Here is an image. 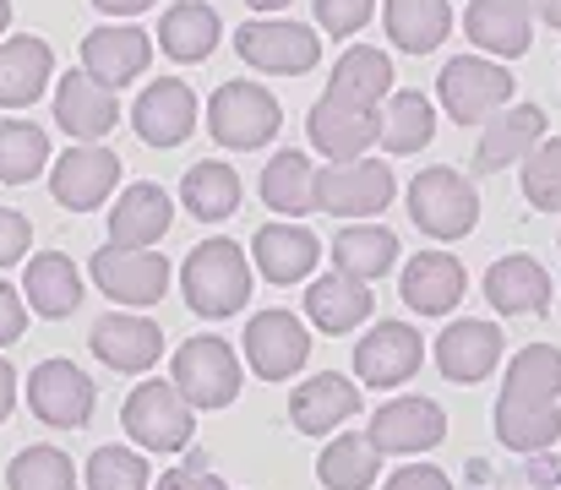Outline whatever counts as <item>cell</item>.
Here are the masks:
<instances>
[{
	"label": "cell",
	"mask_w": 561,
	"mask_h": 490,
	"mask_svg": "<svg viewBox=\"0 0 561 490\" xmlns=\"http://www.w3.org/2000/svg\"><path fill=\"white\" fill-rule=\"evenodd\" d=\"M181 289L202 322L240 317L251 300V262H245L240 240H202L181 262Z\"/></svg>",
	"instance_id": "obj_1"
},
{
	"label": "cell",
	"mask_w": 561,
	"mask_h": 490,
	"mask_svg": "<svg viewBox=\"0 0 561 490\" xmlns=\"http://www.w3.org/2000/svg\"><path fill=\"white\" fill-rule=\"evenodd\" d=\"M170 381H175V392L186 398L196 414H207V409H229V403L240 398L245 371H240V354H234L218 332H196V338H186V343L175 349Z\"/></svg>",
	"instance_id": "obj_2"
},
{
	"label": "cell",
	"mask_w": 561,
	"mask_h": 490,
	"mask_svg": "<svg viewBox=\"0 0 561 490\" xmlns=\"http://www.w3.org/2000/svg\"><path fill=\"white\" fill-rule=\"evenodd\" d=\"M278 126H284V110H278V99L262 88V82H224L213 99H207V132H213V143L218 148H229V153H256V148H267L273 137H278Z\"/></svg>",
	"instance_id": "obj_3"
},
{
	"label": "cell",
	"mask_w": 561,
	"mask_h": 490,
	"mask_svg": "<svg viewBox=\"0 0 561 490\" xmlns=\"http://www.w3.org/2000/svg\"><path fill=\"white\" fill-rule=\"evenodd\" d=\"M409 218L431 240H463L480 224V196L453 163H431L409 180Z\"/></svg>",
	"instance_id": "obj_4"
},
{
	"label": "cell",
	"mask_w": 561,
	"mask_h": 490,
	"mask_svg": "<svg viewBox=\"0 0 561 490\" xmlns=\"http://www.w3.org/2000/svg\"><path fill=\"white\" fill-rule=\"evenodd\" d=\"M121 425L142 453H186L196 436V409L175 392V381H137L121 403Z\"/></svg>",
	"instance_id": "obj_5"
},
{
	"label": "cell",
	"mask_w": 561,
	"mask_h": 490,
	"mask_svg": "<svg viewBox=\"0 0 561 490\" xmlns=\"http://www.w3.org/2000/svg\"><path fill=\"white\" fill-rule=\"evenodd\" d=\"M436 99L458 126H485L496 110L513 104V71L485 55H453L436 77Z\"/></svg>",
	"instance_id": "obj_6"
},
{
	"label": "cell",
	"mask_w": 561,
	"mask_h": 490,
	"mask_svg": "<svg viewBox=\"0 0 561 490\" xmlns=\"http://www.w3.org/2000/svg\"><path fill=\"white\" fill-rule=\"evenodd\" d=\"M88 273L126 311L159 306L170 295V278H175L170 262H164V251H153V246H99L93 262H88Z\"/></svg>",
	"instance_id": "obj_7"
},
{
	"label": "cell",
	"mask_w": 561,
	"mask_h": 490,
	"mask_svg": "<svg viewBox=\"0 0 561 490\" xmlns=\"http://www.w3.org/2000/svg\"><path fill=\"white\" fill-rule=\"evenodd\" d=\"M234 49L251 71H273V77H300V71H317L322 60V38L317 27L306 22H284V16H262V22H245L234 33Z\"/></svg>",
	"instance_id": "obj_8"
},
{
	"label": "cell",
	"mask_w": 561,
	"mask_h": 490,
	"mask_svg": "<svg viewBox=\"0 0 561 490\" xmlns=\"http://www.w3.org/2000/svg\"><path fill=\"white\" fill-rule=\"evenodd\" d=\"M398 180L387 159H344L317 169V213H333V218H376L387 202H392Z\"/></svg>",
	"instance_id": "obj_9"
},
{
	"label": "cell",
	"mask_w": 561,
	"mask_h": 490,
	"mask_svg": "<svg viewBox=\"0 0 561 490\" xmlns=\"http://www.w3.org/2000/svg\"><path fill=\"white\" fill-rule=\"evenodd\" d=\"M93 403H99V387H93V376H82V365H71V360H38L27 371V409L44 425L82 431L93 420Z\"/></svg>",
	"instance_id": "obj_10"
},
{
	"label": "cell",
	"mask_w": 561,
	"mask_h": 490,
	"mask_svg": "<svg viewBox=\"0 0 561 490\" xmlns=\"http://www.w3.org/2000/svg\"><path fill=\"white\" fill-rule=\"evenodd\" d=\"M306 132H311V148L322 159L344 163V159H366V148L376 143L381 132V110L360 104V99H344V93H322L306 115Z\"/></svg>",
	"instance_id": "obj_11"
},
{
	"label": "cell",
	"mask_w": 561,
	"mask_h": 490,
	"mask_svg": "<svg viewBox=\"0 0 561 490\" xmlns=\"http://www.w3.org/2000/svg\"><path fill=\"white\" fill-rule=\"evenodd\" d=\"M311 360V327L295 311H256L245 322V365L262 381H289Z\"/></svg>",
	"instance_id": "obj_12"
},
{
	"label": "cell",
	"mask_w": 561,
	"mask_h": 490,
	"mask_svg": "<svg viewBox=\"0 0 561 490\" xmlns=\"http://www.w3.org/2000/svg\"><path fill=\"white\" fill-rule=\"evenodd\" d=\"M366 436H371V447L387 458H414V453H431V447H442L447 442V414H442V403H431V398H392V403H381L371 414V425H366Z\"/></svg>",
	"instance_id": "obj_13"
},
{
	"label": "cell",
	"mask_w": 561,
	"mask_h": 490,
	"mask_svg": "<svg viewBox=\"0 0 561 490\" xmlns=\"http://www.w3.org/2000/svg\"><path fill=\"white\" fill-rule=\"evenodd\" d=\"M115 180H121V159L99 143H71V153L49 163V196L66 213H93L99 202H110Z\"/></svg>",
	"instance_id": "obj_14"
},
{
	"label": "cell",
	"mask_w": 561,
	"mask_h": 490,
	"mask_svg": "<svg viewBox=\"0 0 561 490\" xmlns=\"http://www.w3.org/2000/svg\"><path fill=\"white\" fill-rule=\"evenodd\" d=\"M425 360V343L409 322H376L360 343H355V376L360 387L387 392V387H403Z\"/></svg>",
	"instance_id": "obj_15"
},
{
	"label": "cell",
	"mask_w": 561,
	"mask_h": 490,
	"mask_svg": "<svg viewBox=\"0 0 561 490\" xmlns=\"http://www.w3.org/2000/svg\"><path fill=\"white\" fill-rule=\"evenodd\" d=\"M88 343H93L99 365H110V371H121V376H142V371H153L159 354H164L159 322H148V317H137V311H110V317H99L93 332H88Z\"/></svg>",
	"instance_id": "obj_16"
},
{
	"label": "cell",
	"mask_w": 561,
	"mask_h": 490,
	"mask_svg": "<svg viewBox=\"0 0 561 490\" xmlns=\"http://www.w3.org/2000/svg\"><path fill=\"white\" fill-rule=\"evenodd\" d=\"M196 93H191L181 77H159L142 88L137 110H131V126L148 148H181L191 132H196Z\"/></svg>",
	"instance_id": "obj_17"
},
{
	"label": "cell",
	"mask_w": 561,
	"mask_h": 490,
	"mask_svg": "<svg viewBox=\"0 0 561 490\" xmlns=\"http://www.w3.org/2000/svg\"><path fill=\"white\" fill-rule=\"evenodd\" d=\"M121 121V99L115 88L93 82L88 71H66L60 88H55V126L71 137V143H99L110 137Z\"/></svg>",
	"instance_id": "obj_18"
},
{
	"label": "cell",
	"mask_w": 561,
	"mask_h": 490,
	"mask_svg": "<svg viewBox=\"0 0 561 490\" xmlns=\"http://www.w3.org/2000/svg\"><path fill=\"white\" fill-rule=\"evenodd\" d=\"M360 414V381L339 376V371H322V376H306L295 392H289V420L300 436H333L344 420Z\"/></svg>",
	"instance_id": "obj_19"
},
{
	"label": "cell",
	"mask_w": 561,
	"mask_h": 490,
	"mask_svg": "<svg viewBox=\"0 0 561 490\" xmlns=\"http://www.w3.org/2000/svg\"><path fill=\"white\" fill-rule=\"evenodd\" d=\"M502 360V332L496 322H480V317H463V322H447L436 338V371L458 387H474L496 371Z\"/></svg>",
	"instance_id": "obj_20"
},
{
	"label": "cell",
	"mask_w": 561,
	"mask_h": 490,
	"mask_svg": "<svg viewBox=\"0 0 561 490\" xmlns=\"http://www.w3.org/2000/svg\"><path fill=\"white\" fill-rule=\"evenodd\" d=\"M148 60H153V38L142 33V27H93L88 38H82V71L93 77V82H104V88H126V82H137L142 71H148Z\"/></svg>",
	"instance_id": "obj_21"
},
{
	"label": "cell",
	"mask_w": 561,
	"mask_h": 490,
	"mask_svg": "<svg viewBox=\"0 0 561 490\" xmlns=\"http://www.w3.org/2000/svg\"><path fill=\"white\" fill-rule=\"evenodd\" d=\"M251 262H256V273H262L267 284H300V278L317 273V262H322V240H317L306 224H295V218H284V224H262L256 240H251Z\"/></svg>",
	"instance_id": "obj_22"
},
{
	"label": "cell",
	"mask_w": 561,
	"mask_h": 490,
	"mask_svg": "<svg viewBox=\"0 0 561 490\" xmlns=\"http://www.w3.org/2000/svg\"><path fill=\"white\" fill-rule=\"evenodd\" d=\"M540 143H546V110L540 104H507V110H496L485 121L480 148H474V169L480 174H496L507 163H524Z\"/></svg>",
	"instance_id": "obj_23"
},
{
	"label": "cell",
	"mask_w": 561,
	"mask_h": 490,
	"mask_svg": "<svg viewBox=\"0 0 561 490\" xmlns=\"http://www.w3.org/2000/svg\"><path fill=\"white\" fill-rule=\"evenodd\" d=\"M551 289H557L551 273L535 257H524V251L496 257L485 267V300L502 317H540V311H551Z\"/></svg>",
	"instance_id": "obj_24"
},
{
	"label": "cell",
	"mask_w": 561,
	"mask_h": 490,
	"mask_svg": "<svg viewBox=\"0 0 561 490\" xmlns=\"http://www.w3.org/2000/svg\"><path fill=\"white\" fill-rule=\"evenodd\" d=\"M463 33L469 44H480L496 60H518L535 44V11L529 0H469L463 11Z\"/></svg>",
	"instance_id": "obj_25"
},
{
	"label": "cell",
	"mask_w": 561,
	"mask_h": 490,
	"mask_svg": "<svg viewBox=\"0 0 561 490\" xmlns=\"http://www.w3.org/2000/svg\"><path fill=\"white\" fill-rule=\"evenodd\" d=\"M403 306L420 311V317H447L458 311L463 289H469V273L453 251H420L409 267H403Z\"/></svg>",
	"instance_id": "obj_26"
},
{
	"label": "cell",
	"mask_w": 561,
	"mask_h": 490,
	"mask_svg": "<svg viewBox=\"0 0 561 490\" xmlns=\"http://www.w3.org/2000/svg\"><path fill=\"white\" fill-rule=\"evenodd\" d=\"M175 224V202L164 185L153 180H137L121 191L115 213H110V246H159Z\"/></svg>",
	"instance_id": "obj_27"
},
{
	"label": "cell",
	"mask_w": 561,
	"mask_h": 490,
	"mask_svg": "<svg viewBox=\"0 0 561 490\" xmlns=\"http://www.w3.org/2000/svg\"><path fill=\"white\" fill-rule=\"evenodd\" d=\"M55 71V49L33 33L0 38V110H27L33 99H44Z\"/></svg>",
	"instance_id": "obj_28"
},
{
	"label": "cell",
	"mask_w": 561,
	"mask_h": 490,
	"mask_svg": "<svg viewBox=\"0 0 561 490\" xmlns=\"http://www.w3.org/2000/svg\"><path fill=\"white\" fill-rule=\"evenodd\" d=\"M22 289H27V311L44 317V322L71 317V311L82 306V295H88V289H82V273H77V262H71L66 251H38V257L27 262Z\"/></svg>",
	"instance_id": "obj_29"
},
{
	"label": "cell",
	"mask_w": 561,
	"mask_h": 490,
	"mask_svg": "<svg viewBox=\"0 0 561 490\" xmlns=\"http://www.w3.org/2000/svg\"><path fill=\"white\" fill-rule=\"evenodd\" d=\"M306 317L317 332H355V327L371 317V289L360 284V278H350V273H322L311 289H306Z\"/></svg>",
	"instance_id": "obj_30"
},
{
	"label": "cell",
	"mask_w": 561,
	"mask_h": 490,
	"mask_svg": "<svg viewBox=\"0 0 561 490\" xmlns=\"http://www.w3.org/2000/svg\"><path fill=\"white\" fill-rule=\"evenodd\" d=\"M381 22H387V38L403 55H431L453 33V5L447 0H387Z\"/></svg>",
	"instance_id": "obj_31"
},
{
	"label": "cell",
	"mask_w": 561,
	"mask_h": 490,
	"mask_svg": "<svg viewBox=\"0 0 561 490\" xmlns=\"http://www.w3.org/2000/svg\"><path fill=\"white\" fill-rule=\"evenodd\" d=\"M218 11L213 5H202V0H175L164 16H159V49L170 55V60H207L213 49H218Z\"/></svg>",
	"instance_id": "obj_32"
},
{
	"label": "cell",
	"mask_w": 561,
	"mask_h": 490,
	"mask_svg": "<svg viewBox=\"0 0 561 490\" xmlns=\"http://www.w3.org/2000/svg\"><path fill=\"white\" fill-rule=\"evenodd\" d=\"M392 262H398V235L381 224H344L333 235V267L360 284H376L381 273H392Z\"/></svg>",
	"instance_id": "obj_33"
},
{
	"label": "cell",
	"mask_w": 561,
	"mask_h": 490,
	"mask_svg": "<svg viewBox=\"0 0 561 490\" xmlns=\"http://www.w3.org/2000/svg\"><path fill=\"white\" fill-rule=\"evenodd\" d=\"M262 202L284 218H300V213H317V163L295 148L273 153L262 169Z\"/></svg>",
	"instance_id": "obj_34"
},
{
	"label": "cell",
	"mask_w": 561,
	"mask_h": 490,
	"mask_svg": "<svg viewBox=\"0 0 561 490\" xmlns=\"http://www.w3.org/2000/svg\"><path fill=\"white\" fill-rule=\"evenodd\" d=\"M502 398H513V403H557L561 398V349L557 343H524V349L507 360Z\"/></svg>",
	"instance_id": "obj_35"
},
{
	"label": "cell",
	"mask_w": 561,
	"mask_h": 490,
	"mask_svg": "<svg viewBox=\"0 0 561 490\" xmlns=\"http://www.w3.org/2000/svg\"><path fill=\"white\" fill-rule=\"evenodd\" d=\"M381 148L387 153H420V148H431V137H436V110H431V99L420 93V88H403V93H387V110H381Z\"/></svg>",
	"instance_id": "obj_36"
},
{
	"label": "cell",
	"mask_w": 561,
	"mask_h": 490,
	"mask_svg": "<svg viewBox=\"0 0 561 490\" xmlns=\"http://www.w3.org/2000/svg\"><path fill=\"white\" fill-rule=\"evenodd\" d=\"M376 475H381V453L371 447L366 431H344L322 447L317 458V480L328 490H371Z\"/></svg>",
	"instance_id": "obj_37"
},
{
	"label": "cell",
	"mask_w": 561,
	"mask_h": 490,
	"mask_svg": "<svg viewBox=\"0 0 561 490\" xmlns=\"http://www.w3.org/2000/svg\"><path fill=\"white\" fill-rule=\"evenodd\" d=\"M496 436L502 447L513 453H551L561 442V409L557 403H513V398H496Z\"/></svg>",
	"instance_id": "obj_38"
},
{
	"label": "cell",
	"mask_w": 561,
	"mask_h": 490,
	"mask_svg": "<svg viewBox=\"0 0 561 490\" xmlns=\"http://www.w3.org/2000/svg\"><path fill=\"white\" fill-rule=\"evenodd\" d=\"M181 202H186L191 218H202V224H224V218L240 207V174H234L224 159L191 163L186 180H181Z\"/></svg>",
	"instance_id": "obj_39"
},
{
	"label": "cell",
	"mask_w": 561,
	"mask_h": 490,
	"mask_svg": "<svg viewBox=\"0 0 561 490\" xmlns=\"http://www.w3.org/2000/svg\"><path fill=\"white\" fill-rule=\"evenodd\" d=\"M333 93H344V99H360V104H381L387 93H392V60L376 49V44H355V49H344L339 55V66H333V82H328Z\"/></svg>",
	"instance_id": "obj_40"
},
{
	"label": "cell",
	"mask_w": 561,
	"mask_h": 490,
	"mask_svg": "<svg viewBox=\"0 0 561 490\" xmlns=\"http://www.w3.org/2000/svg\"><path fill=\"white\" fill-rule=\"evenodd\" d=\"M49 169V137L33 121H0V185H27Z\"/></svg>",
	"instance_id": "obj_41"
},
{
	"label": "cell",
	"mask_w": 561,
	"mask_h": 490,
	"mask_svg": "<svg viewBox=\"0 0 561 490\" xmlns=\"http://www.w3.org/2000/svg\"><path fill=\"white\" fill-rule=\"evenodd\" d=\"M5 490H77V469L60 447L38 442V447H22L5 464Z\"/></svg>",
	"instance_id": "obj_42"
},
{
	"label": "cell",
	"mask_w": 561,
	"mask_h": 490,
	"mask_svg": "<svg viewBox=\"0 0 561 490\" xmlns=\"http://www.w3.org/2000/svg\"><path fill=\"white\" fill-rule=\"evenodd\" d=\"M88 490H148L153 486V469H148V458L142 453H131V447H99L93 458H88Z\"/></svg>",
	"instance_id": "obj_43"
},
{
	"label": "cell",
	"mask_w": 561,
	"mask_h": 490,
	"mask_svg": "<svg viewBox=\"0 0 561 490\" xmlns=\"http://www.w3.org/2000/svg\"><path fill=\"white\" fill-rule=\"evenodd\" d=\"M524 196L540 213H561V137H546L529 159H524Z\"/></svg>",
	"instance_id": "obj_44"
},
{
	"label": "cell",
	"mask_w": 561,
	"mask_h": 490,
	"mask_svg": "<svg viewBox=\"0 0 561 490\" xmlns=\"http://www.w3.org/2000/svg\"><path fill=\"white\" fill-rule=\"evenodd\" d=\"M376 0H317V27H328L333 38H350L371 22Z\"/></svg>",
	"instance_id": "obj_45"
},
{
	"label": "cell",
	"mask_w": 561,
	"mask_h": 490,
	"mask_svg": "<svg viewBox=\"0 0 561 490\" xmlns=\"http://www.w3.org/2000/svg\"><path fill=\"white\" fill-rule=\"evenodd\" d=\"M27 240H33L27 218H22L16 207H0V267H16V262H27Z\"/></svg>",
	"instance_id": "obj_46"
},
{
	"label": "cell",
	"mask_w": 561,
	"mask_h": 490,
	"mask_svg": "<svg viewBox=\"0 0 561 490\" xmlns=\"http://www.w3.org/2000/svg\"><path fill=\"white\" fill-rule=\"evenodd\" d=\"M27 332V300H22V289L16 284H5L0 278V349L5 343H16Z\"/></svg>",
	"instance_id": "obj_47"
},
{
	"label": "cell",
	"mask_w": 561,
	"mask_h": 490,
	"mask_svg": "<svg viewBox=\"0 0 561 490\" xmlns=\"http://www.w3.org/2000/svg\"><path fill=\"white\" fill-rule=\"evenodd\" d=\"M159 490H229L213 469H202V458H191V464H181V469H164L159 475Z\"/></svg>",
	"instance_id": "obj_48"
},
{
	"label": "cell",
	"mask_w": 561,
	"mask_h": 490,
	"mask_svg": "<svg viewBox=\"0 0 561 490\" xmlns=\"http://www.w3.org/2000/svg\"><path fill=\"white\" fill-rule=\"evenodd\" d=\"M381 490H453V480L436 464H403Z\"/></svg>",
	"instance_id": "obj_49"
},
{
	"label": "cell",
	"mask_w": 561,
	"mask_h": 490,
	"mask_svg": "<svg viewBox=\"0 0 561 490\" xmlns=\"http://www.w3.org/2000/svg\"><path fill=\"white\" fill-rule=\"evenodd\" d=\"M11 409H16V371L11 360H0V425L11 420Z\"/></svg>",
	"instance_id": "obj_50"
},
{
	"label": "cell",
	"mask_w": 561,
	"mask_h": 490,
	"mask_svg": "<svg viewBox=\"0 0 561 490\" xmlns=\"http://www.w3.org/2000/svg\"><path fill=\"white\" fill-rule=\"evenodd\" d=\"M104 16H137V11H148L153 0H93Z\"/></svg>",
	"instance_id": "obj_51"
},
{
	"label": "cell",
	"mask_w": 561,
	"mask_h": 490,
	"mask_svg": "<svg viewBox=\"0 0 561 490\" xmlns=\"http://www.w3.org/2000/svg\"><path fill=\"white\" fill-rule=\"evenodd\" d=\"M529 11H535L540 22H551V27H561V0H529Z\"/></svg>",
	"instance_id": "obj_52"
},
{
	"label": "cell",
	"mask_w": 561,
	"mask_h": 490,
	"mask_svg": "<svg viewBox=\"0 0 561 490\" xmlns=\"http://www.w3.org/2000/svg\"><path fill=\"white\" fill-rule=\"evenodd\" d=\"M557 475H561V464H557V458H546V453H535V480H540V486H551Z\"/></svg>",
	"instance_id": "obj_53"
},
{
	"label": "cell",
	"mask_w": 561,
	"mask_h": 490,
	"mask_svg": "<svg viewBox=\"0 0 561 490\" xmlns=\"http://www.w3.org/2000/svg\"><path fill=\"white\" fill-rule=\"evenodd\" d=\"M251 11H284V5H295V0H245Z\"/></svg>",
	"instance_id": "obj_54"
},
{
	"label": "cell",
	"mask_w": 561,
	"mask_h": 490,
	"mask_svg": "<svg viewBox=\"0 0 561 490\" xmlns=\"http://www.w3.org/2000/svg\"><path fill=\"white\" fill-rule=\"evenodd\" d=\"M5 27H11V0H0V38H5Z\"/></svg>",
	"instance_id": "obj_55"
}]
</instances>
